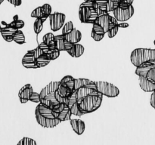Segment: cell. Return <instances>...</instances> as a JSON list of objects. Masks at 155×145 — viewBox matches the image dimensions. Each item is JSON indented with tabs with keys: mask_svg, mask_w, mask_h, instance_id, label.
Wrapping results in <instances>:
<instances>
[{
	"mask_svg": "<svg viewBox=\"0 0 155 145\" xmlns=\"http://www.w3.org/2000/svg\"><path fill=\"white\" fill-rule=\"evenodd\" d=\"M35 116L38 124L43 128H54L61 122L58 118V113L41 103L36 106Z\"/></svg>",
	"mask_w": 155,
	"mask_h": 145,
	"instance_id": "6da1fadb",
	"label": "cell"
},
{
	"mask_svg": "<svg viewBox=\"0 0 155 145\" xmlns=\"http://www.w3.org/2000/svg\"><path fill=\"white\" fill-rule=\"evenodd\" d=\"M60 85V82L52 81L48 83L45 88L39 92L40 103L52 110L54 107L59 103L54 98V93Z\"/></svg>",
	"mask_w": 155,
	"mask_h": 145,
	"instance_id": "7a4b0ae2",
	"label": "cell"
},
{
	"mask_svg": "<svg viewBox=\"0 0 155 145\" xmlns=\"http://www.w3.org/2000/svg\"><path fill=\"white\" fill-rule=\"evenodd\" d=\"M130 60L136 67H139L148 62L155 63V49L136 48L132 51Z\"/></svg>",
	"mask_w": 155,
	"mask_h": 145,
	"instance_id": "3957f363",
	"label": "cell"
},
{
	"mask_svg": "<svg viewBox=\"0 0 155 145\" xmlns=\"http://www.w3.org/2000/svg\"><path fill=\"white\" fill-rule=\"evenodd\" d=\"M103 95L101 94L89 95L79 102L80 111L83 115L92 113L98 110L102 104Z\"/></svg>",
	"mask_w": 155,
	"mask_h": 145,
	"instance_id": "277c9868",
	"label": "cell"
},
{
	"mask_svg": "<svg viewBox=\"0 0 155 145\" xmlns=\"http://www.w3.org/2000/svg\"><path fill=\"white\" fill-rule=\"evenodd\" d=\"M78 14L81 23L94 24L99 17V11L94 8L80 7Z\"/></svg>",
	"mask_w": 155,
	"mask_h": 145,
	"instance_id": "5b68a950",
	"label": "cell"
},
{
	"mask_svg": "<svg viewBox=\"0 0 155 145\" xmlns=\"http://www.w3.org/2000/svg\"><path fill=\"white\" fill-rule=\"evenodd\" d=\"M96 85L97 90L102 95L107 96L108 98H115L120 94V90L117 86L107 82L96 81L95 82Z\"/></svg>",
	"mask_w": 155,
	"mask_h": 145,
	"instance_id": "8992f818",
	"label": "cell"
},
{
	"mask_svg": "<svg viewBox=\"0 0 155 145\" xmlns=\"http://www.w3.org/2000/svg\"><path fill=\"white\" fill-rule=\"evenodd\" d=\"M50 27L52 31H58L61 28L64 27L66 19V16L64 14L60 12H55L51 14L49 16Z\"/></svg>",
	"mask_w": 155,
	"mask_h": 145,
	"instance_id": "52a82bcc",
	"label": "cell"
},
{
	"mask_svg": "<svg viewBox=\"0 0 155 145\" xmlns=\"http://www.w3.org/2000/svg\"><path fill=\"white\" fill-rule=\"evenodd\" d=\"M95 94H99V92L97 90V87L95 82L92 84L84 85L76 90V96H77V100L78 103L82 99H83L85 97L88 96L89 95H95Z\"/></svg>",
	"mask_w": 155,
	"mask_h": 145,
	"instance_id": "ba28073f",
	"label": "cell"
},
{
	"mask_svg": "<svg viewBox=\"0 0 155 145\" xmlns=\"http://www.w3.org/2000/svg\"><path fill=\"white\" fill-rule=\"evenodd\" d=\"M112 12H113L114 17L119 22H124V21H128L129 19H130L133 16V14H134V8H133V5L126 9L117 8Z\"/></svg>",
	"mask_w": 155,
	"mask_h": 145,
	"instance_id": "9c48e42d",
	"label": "cell"
},
{
	"mask_svg": "<svg viewBox=\"0 0 155 145\" xmlns=\"http://www.w3.org/2000/svg\"><path fill=\"white\" fill-rule=\"evenodd\" d=\"M68 107L70 110H71V113L73 115L77 116H83V113L80 111V106H79V103L77 100V96H76V90L73 92L72 95L69 97V101H68Z\"/></svg>",
	"mask_w": 155,
	"mask_h": 145,
	"instance_id": "30bf717a",
	"label": "cell"
},
{
	"mask_svg": "<svg viewBox=\"0 0 155 145\" xmlns=\"http://www.w3.org/2000/svg\"><path fill=\"white\" fill-rule=\"evenodd\" d=\"M22 65L27 69H38L36 59L33 54V49L28 51L22 58Z\"/></svg>",
	"mask_w": 155,
	"mask_h": 145,
	"instance_id": "8fae6325",
	"label": "cell"
},
{
	"mask_svg": "<svg viewBox=\"0 0 155 145\" xmlns=\"http://www.w3.org/2000/svg\"><path fill=\"white\" fill-rule=\"evenodd\" d=\"M33 92V87L30 84H26L20 89L18 92V97L21 103L26 104L28 101H30V98Z\"/></svg>",
	"mask_w": 155,
	"mask_h": 145,
	"instance_id": "7c38bea8",
	"label": "cell"
},
{
	"mask_svg": "<svg viewBox=\"0 0 155 145\" xmlns=\"http://www.w3.org/2000/svg\"><path fill=\"white\" fill-rule=\"evenodd\" d=\"M139 85L141 89L146 92H153L155 90V83L147 78L146 76H139Z\"/></svg>",
	"mask_w": 155,
	"mask_h": 145,
	"instance_id": "4fadbf2b",
	"label": "cell"
},
{
	"mask_svg": "<svg viewBox=\"0 0 155 145\" xmlns=\"http://www.w3.org/2000/svg\"><path fill=\"white\" fill-rule=\"evenodd\" d=\"M110 21H111V16L109 14L108 12H106V13L99 15V17L97 19V21H95V24H97L101 26L104 29V31L106 32V33H107L109 30Z\"/></svg>",
	"mask_w": 155,
	"mask_h": 145,
	"instance_id": "5bb4252c",
	"label": "cell"
},
{
	"mask_svg": "<svg viewBox=\"0 0 155 145\" xmlns=\"http://www.w3.org/2000/svg\"><path fill=\"white\" fill-rule=\"evenodd\" d=\"M64 39L68 42H71V43L77 44L80 42L82 39V33H80V30H77L76 28H74L70 33L68 34L64 35Z\"/></svg>",
	"mask_w": 155,
	"mask_h": 145,
	"instance_id": "9a60e30c",
	"label": "cell"
},
{
	"mask_svg": "<svg viewBox=\"0 0 155 145\" xmlns=\"http://www.w3.org/2000/svg\"><path fill=\"white\" fill-rule=\"evenodd\" d=\"M18 30L13 28V27L8 26V27H4V28L0 29V33H1L3 39L8 42H11L13 41V36L15 33L18 31Z\"/></svg>",
	"mask_w": 155,
	"mask_h": 145,
	"instance_id": "2e32d148",
	"label": "cell"
},
{
	"mask_svg": "<svg viewBox=\"0 0 155 145\" xmlns=\"http://www.w3.org/2000/svg\"><path fill=\"white\" fill-rule=\"evenodd\" d=\"M93 27H92V37L96 42H99V41L102 40V39L104 38V35L106 34V32L104 31V29L101 27L100 25L97 24H92Z\"/></svg>",
	"mask_w": 155,
	"mask_h": 145,
	"instance_id": "e0dca14e",
	"label": "cell"
},
{
	"mask_svg": "<svg viewBox=\"0 0 155 145\" xmlns=\"http://www.w3.org/2000/svg\"><path fill=\"white\" fill-rule=\"evenodd\" d=\"M70 121H71L70 123H71V127H72L73 130L76 132V134H77L78 135H81L82 134H83L85 129H86V125L83 120L73 119Z\"/></svg>",
	"mask_w": 155,
	"mask_h": 145,
	"instance_id": "ac0fdd59",
	"label": "cell"
},
{
	"mask_svg": "<svg viewBox=\"0 0 155 145\" xmlns=\"http://www.w3.org/2000/svg\"><path fill=\"white\" fill-rule=\"evenodd\" d=\"M85 48L83 46L80 44L77 43L74 44L72 47H71L70 49H68L67 51V52L73 57H79L81 55H83V54L84 53Z\"/></svg>",
	"mask_w": 155,
	"mask_h": 145,
	"instance_id": "d6986e66",
	"label": "cell"
},
{
	"mask_svg": "<svg viewBox=\"0 0 155 145\" xmlns=\"http://www.w3.org/2000/svg\"><path fill=\"white\" fill-rule=\"evenodd\" d=\"M60 83L61 85L69 88L71 90H75L74 89V87H75V79L71 76H66L63 77L62 79L60 81Z\"/></svg>",
	"mask_w": 155,
	"mask_h": 145,
	"instance_id": "ffe728a7",
	"label": "cell"
},
{
	"mask_svg": "<svg viewBox=\"0 0 155 145\" xmlns=\"http://www.w3.org/2000/svg\"><path fill=\"white\" fill-rule=\"evenodd\" d=\"M72 115L73 114L72 113H71V110H70L68 104H67L66 107L64 108V110H62L60 113H58V118L61 122H63V121L71 120V116H72Z\"/></svg>",
	"mask_w": 155,
	"mask_h": 145,
	"instance_id": "44dd1931",
	"label": "cell"
},
{
	"mask_svg": "<svg viewBox=\"0 0 155 145\" xmlns=\"http://www.w3.org/2000/svg\"><path fill=\"white\" fill-rule=\"evenodd\" d=\"M54 42L56 47L59 51H65V39L64 35L61 34L54 36Z\"/></svg>",
	"mask_w": 155,
	"mask_h": 145,
	"instance_id": "7402d4cb",
	"label": "cell"
},
{
	"mask_svg": "<svg viewBox=\"0 0 155 145\" xmlns=\"http://www.w3.org/2000/svg\"><path fill=\"white\" fill-rule=\"evenodd\" d=\"M13 41L18 45H23L26 42L25 36L21 30H18L13 36Z\"/></svg>",
	"mask_w": 155,
	"mask_h": 145,
	"instance_id": "603a6c76",
	"label": "cell"
},
{
	"mask_svg": "<svg viewBox=\"0 0 155 145\" xmlns=\"http://www.w3.org/2000/svg\"><path fill=\"white\" fill-rule=\"evenodd\" d=\"M58 92H59V94H60L61 96L63 97V98H68L71 95H72L73 92H74V91L71 90V89H70L69 88L61 85V83H60V85H59L58 89Z\"/></svg>",
	"mask_w": 155,
	"mask_h": 145,
	"instance_id": "cb8c5ba5",
	"label": "cell"
},
{
	"mask_svg": "<svg viewBox=\"0 0 155 145\" xmlns=\"http://www.w3.org/2000/svg\"><path fill=\"white\" fill-rule=\"evenodd\" d=\"M50 61H51V60L45 54H43L41 57L36 59V63L37 65L38 68L44 67V66H47L50 63Z\"/></svg>",
	"mask_w": 155,
	"mask_h": 145,
	"instance_id": "d4e9b609",
	"label": "cell"
},
{
	"mask_svg": "<svg viewBox=\"0 0 155 145\" xmlns=\"http://www.w3.org/2000/svg\"><path fill=\"white\" fill-rule=\"evenodd\" d=\"M93 82L94 81L88 79H75V87H74V89L77 90V89L83 87V86L92 84Z\"/></svg>",
	"mask_w": 155,
	"mask_h": 145,
	"instance_id": "484cf974",
	"label": "cell"
},
{
	"mask_svg": "<svg viewBox=\"0 0 155 145\" xmlns=\"http://www.w3.org/2000/svg\"><path fill=\"white\" fill-rule=\"evenodd\" d=\"M45 21H42L40 18H36L34 24H33V30L36 34H39L43 29V24Z\"/></svg>",
	"mask_w": 155,
	"mask_h": 145,
	"instance_id": "4316f807",
	"label": "cell"
},
{
	"mask_svg": "<svg viewBox=\"0 0 155 145\" xmlns=\"http://www.w3.org/2000/svg\"><path fill=\"white\" fill-rule=\"evenodd\" d=\"M120 2L117 1H113V0H109L107 2V3L106 4V11L107 12H110L114 11L115 9H117V8H119Z\"/></svg>",
	"mask_w": 155,
	"mask_h": 145,
	"instance_id": "83f0119b",
	"label": "cell"
},
{
	"mask_svg": "<svg viewBox=\"0 0 155 145\" xmlns=\"http://www.w3.org/2000/svg\"><path fill=\"white\" fill-rule=\"evenodd\" d=\"M31 17L32 18H40V19H42L43 21H45L47 20V18L43 16V14H42V7H41V6L36 8V9H34V10L32 11Z\"/></svg>",
	"mask_w": 155,
	"mask_h": 145,
	"instance_id": "f1b7e54d",
	"label": "cell"
},
{
	"mask_svg": "<svg viewBox=\"0 0 155 145\" xmlns=\"http://www.w3.org/2000/svg\"><path fill=\"white\" fill-rule=\"evenodd\" d=\"M24 24H25L24 22L23 21H21V20H19L18 18V19H15L14 18V21L12 22H11L8 25L10 27H13V28L17 29V30H20V29L23 28L24 27Z\"/></svg>",
	"mask_w": 155,
	"mask_h": 145,
	"instance_id": "f546056e",
	"label": "cell"
},
{
	"mask_svg": "<svg viewBox=\"0 0 155 145\" xmlns=\"http://www.w3.org/2000/svg\"><path fill=\"white\" fill-rule=\"evenodd\" d=\"M17 145H37L36 140L30 137H23Z\"/></svg>",
	"mask_w": 155,
	"mask_h": 145,
	"instance_id": "4dcf8cb0",
	"label": "cell"
},
{
	"mask_svg": "<svg viewBox=\"0 0 155 145\" xmlns=\"http://www.w3.org/2000/svg\"><path fill=\"white\" fill-rule=\"evenodd\" d=\"M60 52L61 51H59L58 48H54V49H50L49 53H48V54H47L46 56L51 60H54L59 57V55H60Z\"/></svg>",
	"mask_w": 155,
	"mask_h": 145,
	"instance_id": "1f68e13d",
	"label": "cell"
},
{
	"mask_svg": "<svg viewBox=\"0 0 155 145\" xmlns=\"http://www.w3.org/2000/svg\"><path fill=\"white\" fill-rule=\"evenodd\" d=\"M74 28V24H73L72 21H68V22H67L66 24H64V25L63 29H62L61 34L64 36V35L68 34V33H70V32H71Z\"/></svg>",
	"mask_w": 155,
	"mask_h": 145,
	"instance_id": "d6a6232c",
	"label": "cell"
},
{
	"mask_svg": "<svg viewBox=\"0 0 155 145\" xmlns=\"http://www.w3.org/2000/svg\"><path fill=\"white\" fill-rule=\"evenodd\" d=\"M42 7V11L43 14V16L45 18H49L50 15L51 14V7L49 4H44Z\"/></svg>",
	"mask_w": 155,
	"mask_h": 145,
	"instance_id": "836d02e7",
	"label": "cell"
},
{
	"mask_svg": "<svg viewBox=\"0 0 155 145\" xmlns=\"http://www.w3.org/2000/svg\"><path fill=\"white\" fill-rule=\"evenodd\" d=\"M54 36H54V34L51 33H46V34L44 35L43 37H42V42H45V43H46L47 45H48L52 41L54 40Z\"/></svg>",
	"mask_w": 155,
	"mask_h": 145,
	"instance_id": "e575fe53",
	"label": "cell"
},
{
	"mask_svg": "<svg viewBox=\"0 0 155 145\" xmlns=\"http://www.w3.org/2000/svg\"><path fill=\"white\" fill-rule=\"evenodd\" d=\"M54 98H55L56 101H57L59 104H68L69 98H63V97L61 96L60 94H59V92H58V89L56 90L55 93H54Z\"/></svg>",
	"mask_w": 155,
	"mask_h": 145,
	"instance_id": "d590c367",
	"label": "cell"
},
{
	"mask_svg": "<svg viewBox=\"0 0 155 145\" xmlns=\"http://www.w3.org/2000/svg\"><path fill=\"white\" fill-rule=\"evenodd\" d=\"M30 101L36 104H39L40 103V96H39V93L33 92L32 95L30 98Z\"/></svg>",
	"mask_w": 155,
	"mask_h": 145,
	"instance_id": "8d00e7d4",
	"label": "cell"
},
{
	"mask_svg": "<svg viewBox=\"0 0 155 145\" xmlns=\"http://www.w3.org/2000/svg\"><path fill=\"white\" fill-rule=\"evenodd\" d=\"M147 78L155 83V67H152L148 70L146 75Z\"/></svg>",
	"mask_w": 155,
	"mask_h": 145,
	"instance_id": "74e56055",
	"label": "cell"
},
{
	"mask_svg": "<svg viewBox=\"0 0 155 145\" xmlns=\"http://www.w3.org/2000/svg\"><path fill=\"white\" fill-rule=\"evenodd\" d=\"M119 28L120 27H118V26H116V27H113V28H111L110 30H109L108 32L107 33L108 37L109 38L114 37V36L117 35V33H118V31H119Z\"/></svg>",
	"mask_w": 155,
	"mask_h": 145,
	"instance_id": "f35d334b",
	"label": "cell"
},
{
	"mask_svg": "<svg viewBox=\"0 0 155 145\" xmlns=\"http://www.w3.org/2000/svg\"><path fill=\"white\" fill-rule=\"evenodd\" d=\"M33 54H34L35 59H37L38 57H41L42 55L45 54V53L43 52V51L39 46H37L36 48L33 49Z\"/></svg>",
	"mask_w": 155,
	"mask_h": 145,
	"instance_id": "ab89813d",
	"label": "cell"
},
{
	"mask_svg": "<svg viewBox=\"0 0 155 145\" xmlns=\"http://www.w3.org/2000/svg\"><path fill=\"white\" fill-rule=\"evenodd\" d=\"M38 46L39 47V48H41V49L43 51V52L45 53V54L46 55L47 54H48L50 51V48H49V46H48V45H47L46 43H45V42H42L41 43L39 44V45Z\"/></svg>",
	"mask_w": 155,
	"mask_h": 145,
	"instance_id": "60d3db41",
	"label": "cell"
},
{
	"mask_svg": "<svg viewBox=\"0 0 155 145\" xmlns=\"http://www.w3.org/2000/svg\"><path fill=\"white\" fill-rule=\"evenodd\" d=\"M7 1L12 5H15V7L20 6L22 3V0H7Z\"/></svg>",
	"mask_w": 155,
	"mask_h": 145,
	"instance_id": "b9f144b4",
	"label": "cell"
},
{
	"mask_svg": "<svg viewBox=\"0 0 155 145\" xmlns=\"http://www.w3.org/2000/svg\"><path fill=\"white\" fill-rule=\"evenodd\" d=\"M150 104L151 107L155 109V92H153V93L151 94V98H150Z\"/></svg>",
	"mask_w": 155,
	"mask_h": 145,
	"instance_id": "7bdbcfd3",
	"label": "cell"
},
{
	"mask_svg": "<svg viewBox=\"0 0 155 145\" xmlns=\"http://www.w3.org/2000/svg\"><path fill=\"white\" fill-rule=\"evenodd\" d=\"M73 45H74V43H71V42H69L65 40V51H67L68 49H70Z\"/></svg>",
	"mask_w": 155,
	"mask_h": 145,
	"instance_id": "ee69618b",
	"label": "cell"
},
{
	"mask_svg": "<svg viewBox=\"0 0 155 145\" xmlns=\"http://www.w3.org/2000/svg\"><path fill=\"white\" fill-rule=\"evenodd\" d=\"M118 27L120 28H127V27H129V24L127 23H124V22H120L118 24Z\"/></svg>",
	"mask_w": 155,
	"mask_h": 145,
	"instance_id": "f6af8a7d",
	"label": "cell"
},
{
	"mask_svg": "<svg viewBox=\"0 0 155 145\" xmlns=\"http://www.w3.org/2000/svg\"><path fill=\"white\" fill-rule=\"evenodd\" d=\"M85 2H95V0H84Z\"/></svg>",
	"mask_w": 155,
	"mask_h": 145,
	"instance_id": "bcb514c9",
	"label": "cell"
},
{
	"mask_svg": "<svg viewBox=\"0 0 155 145\" xmlns=\"http://www.w3.org/2000/svg\"><path fill=\"white\" fill-rule=\"evenodd\" d=\"M3 2H4V0H0V5H1Z\"/></svg>",
	"mask_w": 155,
	"mask_h": 145,
	"instance_id": "7dc6e473",
	"label": "cell"
},
{
	"mask_svg": "<svg viewBox=\"0 0 155 145\" xmlns=\"http://www.w3.org/2000/svg\"><path fill=\"white\" fill-rule=\"evenodd\" d=\"M2 28V25H1V23H0V29Z\"/></svg>",
	"mask_w": 155,
	"mask_h": 145,
	"instance_id": "c3c4849f",
	"label": "cell"
},
{
	"mask_svg": "<svg viewBox=\"0 0 155 145\" xmlns=\"http://www.w3.org/2000/svg\"><path fill=\"white\" fill-rule=\"evenodd\" d=\"M154 45H155V40H154Z\"/></svg>",
	"mask_w": 155,
	"mask_h": 145,
	"instance_id": "681fc988",
	"label": "cell"
},
{
	"mask_svg": "<svg viewBox=\"0 0 155 145\" xmlns=\"http://www.w3.org/2000/svg\"><path fill=\"white\" fill-rule=\"evenodd\" d=\"M154 92H155V90H154Z\"/></svg>",
	"mask_w": 155,
	"mask_h": 145,
	"instance_id": "f907efd6",
	"label": "cell"
}]
</instances>
